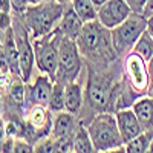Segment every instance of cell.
I'll return each instance as SVG.
<instances>
[{
	"mask_svg": "<svg viewBox=\"0 0 153 153\" xmlns=\"http://www.w3.org/2000/svg\"><path fill=\"white\" fill-rule=\"evenodd\" d=\"M5 35H6V29H0V51H2V48H3Z\"/></svg>",
	"mask_w": 153,
	"mask_h": 153,
	"instance_id": "obj_31",
	"label": "cell"
},
{
	"mask_svg": "<svg viewBox=\"0 0 153 153\" xmlns=\"http://www.w3.org/2000/svg\"><path fill=\"white\" fill-rule=\"evenodd\" d=\"M143 14H144L146 17L153 16V0H146V6H144Z\"/></svg>",
	"mask_w": 153,
	"mask_h": 153,
	"instance_id": "obj_28",
	"label": "cell"
},
{
	"mask_svg": "<svg viewBox=\"0 0 153 153\" xmlns=\"http://www.w3.org/2000/svg\"><path fill=\"white\" fill-rule=\"evenodd\" d=\"M58 2H61V3H65V5H68V3H71V0H58Z\"/></svg>",
	"mask_w": 153,
	"mask_h": 153,
	"instance_id": "obj_34",
	"label": "cell"
},
{
	"mask_svg": "<svg viewBox=\"0 0 153 153\" xmlns=\"http://www.w3.org/2000/svg\"><path fill=\"white\" fill-rule=\"evenodd\" d=\"M84 22L81 20V17L75 12V9L72 8L71 3H68L63 11V16L58 22V29L61 31V34L65 37H69L72 40H76L80 35V32L83 31Z\"/></svg>",
	"mask_w": 153,
	"mask_h": 153,
	"instance_id": "obj_14",
	"label": "cell"
},
{
	"mask_svg": "<svg viewBox=\"0 0 153 153\" xmlns=\"http://www.w3.org/2000/svg\"><path fill=\"white\" fill-rule=\"evenodd\" d=\"M75 40L63 35L60 45V55H58V66L55 74V81L68 84L76 81L83 69V58Z\"/></svg>",
	"mask_w": 153,
	"mask_h": 153,
	"instance_id": "obj_7",
	"label": "cell"
},
{
	"mask_svg": "<svg viewBox=\"0 0 153 153\" xmlns=\"http://www.w3.org/2000/svg\"><path fill=\"white\" fill-rule=\"evenodd\" d=\"M71 5L75 12L81 17L84 23L94 22L98 17V8L94 5L92 0H71Z\"/></svg>",
	"mask_w": 153,
	"mask_h": 153,
	"instance_id": "obj_20",
	"label": "cell"
},
{
	"mask_svg": "<svg viewBox=\"0 0 153 153\" xmlns=\"http://www.w3.org/2000/svg\"><path fill=\"white\" fill-rule=\"evenodd\" d=\"M127 89L138 95L143 97L149 94V61H146L141 55L130 52L124 55V65H123V81Z\"/></svg>",
	"mask_w": 153,
	"mask_h": 153,
	"instance_id": "obj_8",
	"label": "cell"
},
{
	"mask_svg": "<svg viewBox=\"0 0 153 153\" xmlns=\"http://www.w3.org/2000/svg\"><path fill=\"white\" fill-rule=\"evenodd\" d=\"M115 117H117V124H118V129H120V133H121L124 144L129 143L130 139H133L135 136H138L144 130L132 107L118 109L115 112Z\"/></svg>",
	"mask_w": 153,
	"mask_h": 153,
	"instance_id": "obj_12",
	"label": "cell"
},
{
	"mask_svg": "<svg viewBox=\"0 0 153 153\" xmlns=\"http://www.w3.org/2000/svg\"><path fill=\"white\" fill-rule=\"evenodd\" d=\"M133 12L130 5L126 0H107V2L98 8L97 20L107 29H113L121 25L127 17Z\"/></svg>",
	"mask_w": 153,
	"mask_h": 153,
	"instance_id": "obj_10",
	"label": "cell"
},
{
	"mask_svg": "<svg viewBox=\"0 0 153 153\" xmlns=\"http://www.w3.org/2000/svg\"><path fill=\"white\" fill-rule=\"evenodd\" d=\"M12 152L14 153H31L34 152V144L22 136H17L14 138V149H12Z\"/></svg>",
	"mask_w": 153,
	"mask_h": 153,
	"instance_id": "obj_23",
	"label": "cell"
},
{
	"mask_svg": "<svg viewBox=\"0 0 153 153\" xmlns=\"http://www.w3.org/2000/svg\"><path fill=\"white\" fill-rule=\"evenodd\" d=\"M6 138V130H5V121H3V118L0 117V146H2V143H3V139Z\"/></svg>",
	"mask_w": 153,
	"mask_h": 153,
	"instance_id": "obj_29",
	"label": "cell"
},
{
	"mask_svg": "<svg viewBox=\"0 0 153 153\" xmlns=\"http://www.w3.org/2000/svg\"><path fill=\"white\" fill-rule=\"evenodd\" d=\"M28 5H29V0H11L12 14H23Z\"/></svg>",
	"mask_w": 153,
	"mask_h": 153,
	"instance_id": "obj_24",
	"label": "cell"
},
{
	"mask_svg": "<svg viewBox=\"0 0 153 153\" xmlns=\"http://www.w3.org/2000/svg\"><path fill=\"white\" fill-rule=\"evenodd\" d=\"M48 109L57 113L65 110V84L54 81V87H52V92H51L49 101H48Z\"/></svg>",
	"mask_w": 153,
	"mask_h": 153,
	"instance_id": "obj_22",
	"label": "cell"
},
{
	"mask_svg": "<svg viewBox=\"0 0 153 153\" xmlns=\"http://www.w3.org/2000/svg\"><path fill=\"white\" fill-rule=\"evenodd\" d=\"M61 38H63V34L58 29V26L43 37L32 38L35 68L38 69L40 74L51 76L54 81H55V74H57V66H58Z\"/></svg>",
	"mask_w": 153,
	"mask_h": 153,
	"instance_id": "obj_5",
	"label": "cell"
},
{
	"mask_svg": "<svg viewBox=\"0 0 153 153\" xmlns=\"http://www.w3.org/2000/svg\"><path fill=\"white\" fill-rule=\"evenodd\" d=\"M2 104H3V101H2V95H0V113H2Z\"/></svg>",
	"mask_w": 153,
	"mask_h": 153,
	"instance_id": "obj_35",
	"label": "cell"
},
{
	"mask_svg": "<svg viewBox=\"0 0 153 153\" xmlns=\"http://www.w3.org/2000/svg\"><path fill=\"white\" fill-rule=\"evenodd\" d=\"M153 147V130H143L138 136L124 144V152L127 153H144L150 152Z\"/></svg>",
	"mask_w": 153,
	"mask_h": 153,
	"instance_id": "obj_18",
	"label": "cell"
},
{
	"mask_svg": "<svg viewBox=\"0 0 153 153\" xmlns=\"http://www.w3.org/2000/svg\"><path fill=\"white\" fill-rule=\"evenodd\" d=\"M12 32H14L16 45L19 51V58H20V75L25 83H29L32 78L34 72V46H32V38L26 28L22 14L12 16Z\"/></svg>",
	"mask_w": 153,
	"mask_h": 153,
	"instance_id": "obj_9",
	"label": "cell"
},
{
	"mask_svg": "<svg viewBox=\"0 0 153 153\" xmlns=\"http://www.w3.org/2000/svg\"><path fill=\"white\" fill-rule=\"evenodd\" d=\"M52 87H54V80L45 74L37 75L32 84L26 83V98H25L23 112H26L29 107H32L35 104L48 106Z\"/></svg>",
	"mask_w": 153,
	"mask_h": 153,
	"instance_id": "obj_11",
	"label": "cell"
},
{
	"mask_svg": "<svg viewBox=\"0 0 153 153\" xmlns=\"http://www.w3.org/2000/svg\"><path fill=\"white\" fill-rule=\"evenodd\" d=\"M135 12H143L146 6V0H126Z\"/></svg>",
	"mask_w": 153,
	"mask_h": 153,
	"instance_id": "obj_25",
	"label": "cell"
},
{
	"mask_svg": "<svg viewBox=\"0 0 153 153\" xmlns=\"http://www.w3.org/2000/svg\"><path fill=\"white\" fill-rule=\"evenodd\" d=\"M95 152H124V143L117 124L115 113L98 112L87 124Z\"/></svg>",
	"mask_w": 153,
	"mask_h": 153,
	"instance_id": "obj_4",
	"label": "cell"
},
{
	"mask_svg": "<svg viewBox=\"0 0 153 153\" xmlns=\"http://www.w3.org/2000/svg\"><path fill=\"white\" fill-rule=\"evenodd\" d=\"M65 3L58 0H51V2H40L28 5L22 14L26 28L31 34V38H38L49 34L58 26V22L65 11Z\"/></svg>",
	"mask_w": 153,
	"mask_h": 153,
	"instance_id": "obj_3",
	"label": "cell"
},
{
	"mask_svg": "<svg viewBox=\"0 0 153 153\" xmlns=\"http://www.w3.org/2000/svg\"><path fill=\"white\" fill-rule=\"evenodd\" d=\"M149 80H150V84H149V95L153 97V57L149 60Z\"/></svg>",
	"mask_w": 153,
	"mask_h": 153,
	"instance_id": "obj_26",
	"label": "cell"
},
{
	"mask_svg": "<svg viewBox=\"0 0 153 153\" xmlns=\"http://www.w3.org/2000/svg\"><path fill=\"white\" fill-rule=\"evenodd\" d=\"M76 115L61 110L54 113L52 118V130H51V136H54L55 139L61 141V139H74L75 130H76Z\"/></svg>",
	"mask_w": 153,
	"mask_h": 153,
	"instance_id": "obj_13",
	"label": "cell"
},
{
	"mask_svg": "<svg viewBox=\"0 0 153 153\" xmlns=\"http://www.w3.org/2000/svg\"><path fill=\"white\" fill-rule=\"evenodd\" d=\"M147 29V17L143 12H132L121 25L110 31L112 43L118 57L127 55L132 51L133 45L144 31Z\"/></svg>",
	"mask_w": 153,
	"mask_h": 153,
	"instance_id": "obj_6",
	"label": "cell"
},
{
	"mask_svg": "<svg viewBox=\"0 0 153 153\" xmlns=\"http://www.w3.org/2000/svg\"><path fill=\"white\" fill-rule=\"evenodd\" d=\"M84 104V92L81 83L76 80L65 84V110L78 115L83 110Z\"/></svg>",
	"mask_w": 153,
	"mask_h": 153,
	"instance_id": "obj_15",
	"label": "cell"
},
{
	"mask_svg": "<svg viewBox=\"0 0 153 153\" xmlns=\"http://www.w3.org/2000/svg\"><path fill=\"white\" fill-rule=\"evenodd\" d=\"M3 52L6 55V60L9 63V68L12 75H20V58H19V51H17V45H16V38H14V32H12V23L11 26L6 29V35H5V42H3Z\"/></svg>",
	"mask_w": 153,
	"mask_h": 153,
	"instance_id": "obj_17",
	"label": "cell"
},
{
	"mask_svg": "<svg viewBox=\"0 0 153 153\" xmlns=\"http://www.w3.org/2000/svg\"><path fill=\"white\" fill-rule=\"evenodd\" d=\"M132 52L141 55L146 61H149L153 57V37L147 29L139 35V38L136 40V43L132 48Z\"/></svg>",
	"mask_w": 153,
	"mask_h": 153,
	"instance_id": "obj_21",
	"label": "cell"
},
{
	"mask_svg": "<svg viewBox=\"0 0 153 153\" xmlns=\"http://www.w3.org/2000/svg\"><path fill=\"white\" fill-rule=\"evenodd\" d=\"M147 31L152 34V37H153V16H150V17H147Z\"/></svg>",
	"mask_w": 153,
	"mask_h": 153,
	"instance_id": "obj_30",
	"label": "cell"
},
{
	"mask_svg": "<svg viewBox=\"0 0 153 153\" xmlns=\"http://www.w3.org/2000/svg\"><path fill=\"white\" fill-rule=\"evenodd\" d=\"M92 2H94V5H95L97 8H100V6H103L107 0H92Z\"/></svg>",
	"mask_w": 153,
	"mask_h": 153,
	"instance_id": "obj_32",
	"label": "cell"
},
{
	"mask_svg": "<svg viewBox=\"0 0 153 153\" xmlns=\"http://www.w3.org/2000/svg\"><path fill=\"white\" fill-rule=\"evenodd\" d=\"M94 66H97V69L89 71L84 103L95 117L98 112H110V106L115 104V98H117L118 83L115 84L113 76L109 72L100 69L101 65Z\"/></svg>",
	"mask_w": 153,
	"mask_h": 153,
	"instance_id": "obj_2",
	"label": "cell"
},
{
	"mask_svg": "<svg viewBox=\"0 0 153 153\" xmlns=\"http://www.w3.org/2000/svg\"><path fill=\"white\" fill-rule=\"evenodd\" d=\"M74 152H76V153H92V152H95V146L92 143L91 135H89V130L83 124L76 126V130H75V135H74Z\"/></svg>",
	"mask_w": 153,
	"mask_h": 153,
	"instance_id": "obj_19",
	"label": "cell"
},
{
	"mask_svg": "<svg viewBox=\"0 0 153 153\" xmlns=\"http://www.w3.org/2000/svg\"><path fill=\"white\" fill-rule=\"evenodd\" d=\"M133 112L141 123L144 130H153V97L143 95L132 104Z\"/></svg>",
	"mask_w": 153,
	"mask_h": 153,
	"instance_id": "obj_16",
	"label": "cell"
},
{
	"mask_svg": "<svg viewBox=\"0 0 153 153\" xmlns=\"http://www.w3.org/2000/svg\"><path fill=\"white\" fill-rule=\"evenodd\" d=\"M75 42L81 55L91 61V65L106 66L118 58L112 43L110 29L104 28L98 20L84 23L83 31Z\"/></svg>",
	"mask_w": 153,
	"mask_h": 153,
	"instance_id": "obj_1",
	"label": "cell"
},
{
	"mask_svg": "<svg viewBox=\"0 0 153 153\" xmlns=\"http://www.w3.org/2000/svg\"><path fill=\"white\" fill-rule=\"evenodd\" d=\"M0 12H3V14H11L12 12L11 0H0Z\"/></svg>",
	"mask_w": 153,
	"mask_h": 153,
	"instance_id": "obj_27",
	"label": "cell"
},
{
	"mask_svg": "<svg viewBox=\"0 0 153 153\" xmlns=\"http://www.w3.org/2000/svg\"><path fill=\"white\" fill-rule=\"evenodd\" d=\"M40 2H51V0H29V5H32V3H40Z\"/></svg>",
	"mask_w": 153,
	"mask_h": 153,
	"instance_id": "obj_33",
	"label": "cell"
}]
</instances>
